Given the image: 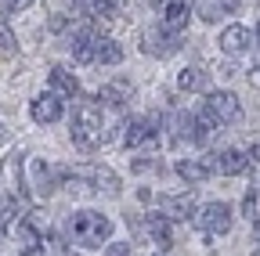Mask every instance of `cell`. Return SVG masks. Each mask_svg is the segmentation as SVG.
<instances>
[{
  "instance_id": "cell-1",
  "label": "cell",
  "mask_w": 260,
  "mask_h": 256,
  "mask_svg": "<svg viewBox=\"0 0 260 256\" xmlns=\"http://www.w3.org/2000/svg\"><path fill=\"white\" fill-rule=\"evenodd\" d=\"M69 235H73L76 245L98 249L102 242H109V235H112V220H109L105 213H94V209H76V213L69 216Z\"/></svg>"
},
{
  "instance_id": "cell-2",
  "label": "cell",
  "mask_w": 260,
  "mask_h": 256,
  "mask_svg": "<svg viewBox=\"0 0 260 256\" xmlns=\"http://www.w3.org/2000/svg\"><path fill=\"white\" fill-rule=\"evenodd\" d=\"M73 144L80 152H94L98 144H102V108H98L94 101H80L73 108Z\"/></svg>"
},
{
  "instance_id": "cell-3",
  "label": "cell",
  "mask_w": 260,
  "mask_h": 256,
  "mask_svg": "<svg viewBox=\"0 0 260 256\" xmlns=\"http://www.w3.org/2000/svg\"><path fill=\"white\" fill-rule=\"evenodd\" d=\"M206 108L217 116V123H235L242 116V105H239V98L232 90H213L206 98Z\"/></svg>"
},
{
  "instance_id": "cell-4",
  "label": "cell",
  "mask_w": 260,
  "mask_h": 256,
  "mask_svg": "<svg viewBox=\"0 0 260 256\" xmlns=\"http://www.w3.org/2000/svg\"><path fill=\"white\" fill-rule=\"evenodd\" d=\"M29 173H32V191H37L40 199H47L51 191L58 188V170L47 163V159H32V166H29Z\"/></svg>"
},
{
  "instance_id": "cell-5",
  "label": "cell",
  "mask_w": 260,
  "mask_h": 256,
  "mask_svg": "<svg viewBox=\"0 0 260 256\" xmlns=\"http://www.w3.org/2000/svg\"><path fill=\"white\" fill-rule=\"evenodd\" d=\"M199 224H203L210 235H224L228 228H232V206H228V202H210L199 213Z\"/></svg>"
},
{
  "instance_id": "cell-6",
  "label": "cell",
  "mask_w": 260,
  "mask_h": 256,
  "mask_svg": "<svg viewBox=\"0 0 260 256\" xmlns=\"http://www.w3.org/2000/svg\"><path fill=\"white\" fill-rule=\"evenodd\" d=\"M206 170H210V173H224V177H239V173H246V155H242V152L206 155Z\"/></svg>"
},
{
  "instance_id": "cell-7",
  "label": "cell",
  "mask_w": 260,
  "mask_h": 256,
  "mask_svg": "<svg viewBox=\"0 0 260 256\" xmlns=\"http://www.w3.org/2000/svg\"><path fill=\"white\" fill-rule=\"evenodd\" d=\"M29 116H32V123H58L61 116H65V108H61V101H58V94H40L37 101L29 105Z\"/></svg>"
},
{
  "instance_id": "cell-8",
  "label": "cell",
  "mask_w": 260,
  "mask_h": 256,
  "mask_svg": "<svg viewBox=\"0 0 260 256\" xmlns=\"http://www.w3.org/2000/svg\"><path fill=\"white\" fill-rule=\"evenodd\" d=\"M188 0H167V8H162V29L167 33H184V25H188Z\"/></svg>"
},
{
  "instance_id": "cell-9",
  "label": "cell",
  "mask_w": 260,
  "mask_h": 256,
  "mask_svg": "<svg viewBox=\"0 0 260 256\" xmlns=\"http://www.w3.org/2000/svg\"><path fill=\"white\" fill-rule=\"evenodd\" d=\"M152 126H159V119H130V123L123 126V144H126V148H138V144L152 141V137H155Z\"/></svg>"
},
{
  "instance_id": "cell-10",
  "label": "cell",
  "mask_w": 260,
  "mask_h": 256,
  "mask_svg": "<svg viewBox=\"0 0 260 256\" xmlns=\"http://www.w3.org/2000/svg\"><path fill=\"white\" fill-rule=\"evenodd\" d=\"M94 44H98V33H94V29L90 25H83V29H76V33H73V58L80 61V65H90V61H94Z\"/></svg>"
},
{
  "instance_id": "cell-11",
  "label": "cell",
  "mask_w": 260,
  "mask_h": 256,
  "mask_svg": "<svg viewBox=\"0 0 260 256\" xmlns=\"http://www.w3.org/2000/svg\"><path fill=\"white\" fill-rule=\"evenodd\" d=\"M249 40H253V36H249L246 25H228L224 33H220V51H224V54H242V51L249 47Z\"/></svg>"
},
{
  "instance_id": "cell-12",
  "label": "cell",
  "mask_w": 260,
  "mask_h": 256,
  "mask_svg": "<svg viewBox=\"0 0 260 256\" xmlns=\"http://www.w3.org/2000/svg\"><path fill=\"white\" fill-rule=\"evenodd\" d=\"M51 87H54L58 98H76V94H80V80L65 69V65H54L51 69Z\"/></svg>"
},
{
  "instance_id": "cell-13",
  "label": "cell",
  "mask_w": 260,
  "mask_h": 256,
  "mask_svg": "<svg viewBox=\"0 0 260 256\" xmlns=\"http://www.w3.org/2000/svg\"><path fill=\"white\" fill-rule=\"evenodd\" d=\"M162 216H167V220H191V216H195V199H191V195L162 199Z\"/></svg>"
},
{
  "instance_id": "cell-14",
  "label": "cell",
  "mask_w": 260,
  "mask_h": 256,
  "mask_svg": "<svg viewBox=\"0 0 260 256\" xmlns=\"http://www.w3.org/2000/svg\"><path fill=\"white\" fill-rule=\"evenodd\" d=\"M76 4L90 22H112L116 15V0H76Z\"/></svg>"
},
{
  "instance_id": "cell-15",
  "label": "cell",
  "mask_w": 260,
  "mask_h": 256,
  "mask_svg": "<svg viewBox=\"0 0 260 256\" xmlns=\"http://www.w3.org/2000/svg\"><path fill=\"white\" fill-rule=\"evenodd\" d=\"M4 180H8V188H11V195H25V180H22V155H18V152H11V155L4 159Z\"/></svg>"
},
{
  "instance_id": "cell-16",
  "label": "cell",
  "mask_w": 260,
  "mask_h": 256,
  "mask_svg": "<svg viewBox=\"0 0 260 256\" xmlns=\"http://www.w3.org/2000/svg\"><path fill=\"white\" fill-rule=\"evenodd\" d=\"M148 51L152 54H159V58H170V54H177L181 51V33H148Z\"/></svg>"
},
{
  "instance_id": "cell-17",
  "label": "cell",
  "mask_w": 260,
  "mask_h": 256,
  "mask_svg": "<svg viewBox=\"0 0 260 256\" xmlns=\"http://www.w3.org/2000/svg\"><path fill=\"white\" fill-rule=\"evenodd\" d=\"M87 177H90V184H94L98 191H105V195H119V177H116L109 166H90Z\"/></svg>"
},
{
  "instance_id": "cell-18",
  "label": "cell",
  "mask_w": 260,
  "mask_h": 256,
  "mask_svg": "<svg viewBox=\"0 0 260 256\" xmlns=\"http://www.w3.org/2000/svg\"><path fill=\"white\" fill-rule=\"evenodd\" d=\"M94 61H102V65H119V61H123V47H119L116 40H109V36H98V44H94Z\"/></svg>"
},
{
  "instance_id": "cell-19",
  "label": "cell",
  "mask_w": 260,
  "mask_h": 256,
  "mask_svg": "<svg viewBox=\"0 0 260 256\" xmlns=\"http://www.w3.org/2000/svg\"><path fill=\"white\" fill-rule=\"evenodd\" d=\"M177 87H181V90H188V94H199V90H206V87H210V76H206L203 69H181Z\"/></svg>"
},
{
  "instance_id": "cell-20",
  "label": "cell",
  "mask_w": 260,
  "mask_h": 256,
  "mask_svg": "<svg viewBox=\"0 0 260 256\" xmlns=\"http://www.w3.org/2000/svg\"><path fill=\"white\" fill-rule=\"evenodd\" d=\"M177 173H181L188 184H199V180H206V177H210L206 163H199V159H181V163H177Z\"/></svg>"
},
{
  "instance_id": "cell-21",
  "label": "cell",
  "mask_w": 260,
  "mask_h": 256,
  "mask_svg": "<svg viewBox=\"0 0 260 256\" xmlns=\"http://www.w3.org/2000/svg\"><path fill=\"white\" fill-rule=\"evenodd\" d=\"M148 231H152V238L159 242V249H170V220L162 216V213H152V216H148Z\"/></svg>"
},
{
  "instance_id": "cell-22",
  "label": "cell",
  "mask_w": 260,
  "mask_h": 256,
  "mask_svg": "<svg viewBox=\"0 0 260 256\" xmlns=\"http://www.w3.org/2000/svg\"><path fill=\"white\" fill-rule=\"evenodd\" d=\"M126 94H130V87H126L123 80H116L112 87L102 90V101H105V105H123V101H126Z\"/></svg>"
},
{
  "instance_id": "cell-23",
  "label": "cell",
  "mask_w": 260,
  "mask_h": 256,
  "mask_svg": "<svg viewBox=\"0 0 260 256\" xmlns=\"http://www.w3.org/2000/svg\"><path fill=\"white\" fill-rule=\"evenodd\" d=\"M18 213H22V206H18L15 195H4V199H0V224H15Z\"/></svg>"
},
{
  "instance_id": "cell-24",
  "label": "cell",
  "mask_w": 260,
  "mask_h": 256,
  "mask_svg": "<svg viewBox=\"0 0 260 256\" xmlns=\"http://www.w3.org/2000/svg\"><path fill=\"white\" fill-rule=\"evenodd\" d=\"M18 51V40H15V33H11V29L4 25V22H0V54H4V58H11Z\"/></svg>"
},
{
  "instance_id": "cell-25",
  "label": "cell",
  "mask_w": 260,
  "mask_h": 256,
  "mask_svg": "<svg viewBox=\"0 0 260 256\" xmlns=\"http://www.w3.org/2000/svg\"><path fill=\"white\" fill-rule=\"evenodd\" d=\"M220 11H224V8H220V0H199V18L213 22V18H217Z\"/></svg>"
},
{
  "instance_id": "cell-26",
  "label": "cell",
  "mask_w": 260,
  "mask_h": 256,
  "mask_svg": "<svg viewBox=\"0 0 260 256\" xmlns=\"http://www.w3.org/2000/svg\"><path fill=\"white\" fill-rule=\"evenodd\" d=\"M32 4V0H4V4H0V15H8V11H25Z\"/></svg>"
},
{
  "instance_id": "cell-27",
  "label": "cell",
  "mask_w": 260,
  "mask_h": 256,
  "mask_svg": "<svg viewBox=\"0 0 260 256\" xmlns=\"http://www.w3.org/2000/svg\"><path fill=\"white\" fill-rule=\"evenodd\" d=\"M102 256H130V242H112Z\"/></svg>"
},
{
  "instance_id": "cell-28",
  "label": "cell",
  "mask_w": 260,
  "mask_h": 256,
  "mask_svg": "<svg viewBox=\"0 0 260 256\" xmlns=\"http://www.w3.org/2000/svg\"><path fill=\"white\" fill-rule=\"evenodd\" d=\"M134 170L138 173H148V170H159V163H152V159H134Z\"/></svg>"
},
{
  "instance_id": "cell-29",
  "label": "cell",
  "mask_w": 260,
  "mask_h": 256,
  "mask_svg": "<svg viewBox=\"0 0 260 256\" xmlns=\"http://www.w3.org/2000/svg\"><path fill=\"white\" fill-rule=\"evenodd\" d=\"M65 25H69V18H65V15H54V18H51V33H61Z\"/></svg>"
},
{
  "instance_id": "cell-30",
  "label": "cell",
  "mask_w": 260,
  "mask_h": 256,
  "mask_svg": "<svg viewBox=\"0 0 260 256\" xmlns=\"http://www.w3.org/2000/svg\"><path fill=\"white\" fill-rule=\"evenodd\" d=\"M242 209H246V216H253V213H256V199H253V195H249V199H246V202H242Z\"/></svg>"
},
{
  "instance_id": "cell-31",
  "label": "cell",
  "mask_w": 260,
  "mask_h": 256,
  "mask_svg": "<svg viewBox=\"0 0 260 256\" xmlns=\"http://www.w3.org/2000/svg\"><path fill=\"white\" fill-rule=\"evenodd\" d=\"M249 83H253V87H260V65H253V69H249Z\"/></svg>"
},
{
  "instance_id": "cell-32",
  "label": "cell",
  "mask_w": 260,
  "mask_h": 256,
  "mask_svg": "<svg viewBox=\"0 0 260 256\" xmlns=\"http://www.w3.org/2000/svg\"><path fill=\"white\" fill-rule=\"evenodd\" d=\"M22 252H25V256H47V252H44L40 245H29V249H22Z\"/></svg>"
},
{
  "instance_id": "cell-33",
  "label": "cell",
  "mask_w": 260,
  "mask_h": 256,
  "mask_svg": "<svg viewBox=\"0 0 260 256\" xmlns=\"http://www.w3.org/2000/svg\"><path fill=\"white\" fill-rule=\"evenodd\" d=\"M253 235H256V242H260V220H256V224H253Z\"/></svg>"
},
{
  "instance_id": "cell-34",
  "label": "cell",
  "mask_w": 260,
  "mask_h": 256,
  "mask_svg": "<svg viewBox=\"0 0 260 256\" xmlns=\"http://www.w3.org/2000/svg\"><path fill=\"white\" fill-rule=\"evenodd\" d=\"M249 155H253V159H256V163H260V144H256V148H253V152H249Z\"/></svg>"
},
{
  "instance_id": "cell-35",
  "label": "cell",
  "mask_w": 260,
  "mask_h": 256,
  "mask_svg": "<svg viewBox=\"0 0 260 256\" xmlns=\"http://www.w3.org/2000/svg\"><path fill=\"white\" fill-rule=\"evenodd\" d=\"M256 36H260V25H256Z\"/></svg>"
}]
</instances>
